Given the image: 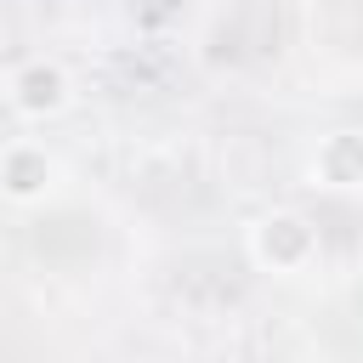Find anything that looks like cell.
I'll list each match as a JSON object with an SVG mask.
<instances>
[{"instance_id":"5b68a950","label":"cell","mask_w":363,"mask_h":363,"mask_svg":"<svg viewBox=\"0 0 363 363\" xmlns=\"http://www.w3.org/2000/svg\"><path fill=\"white\" fill-rule=\"evenodd\" d=\"M0 96H6V74H0Z\"/></svg>"},{"instance_id":"3957f363","label":"cell","mask_w":363,"mask_h":363,"mask_svg":"<svg viewBox=\"0 0 363 363\" xmlns=\"http://www.w3.org/2000/svg\"><path fill=\"white\" fill-rule=\"evenodd\" d=\"M62 187V159L40 142V136H11L0 142V199L17 210L45 204Z\"/></svg>"},{"instance_id":"7a4b0ae2","label":"cell","mask_w":363,"mask_h":363,"mask_svg":"<svg viewBox=\"0 0 363 363\" xmlns=\"http://www.w3.org/2000/svg\"><path fill=\"white\" fill-rule=\"evenodd\" d=\"M23 125H45V119H62L68 102H74V74L57 62V57H23L6 68V96H0Z\"/></svg>"},{"instance_id":"277c9868","label":"cell","mask_w":363,"mask_h":363,"mask_svg":"<svg viewBox=\"0 0 363 363\" xmlns=\"http://www.w3.org/2000/svg\"><path fill=\"white\" fill-rule=\"evenodd\" d=\"M306 176L323 193H363V130H352V125L323 130L306 159Z\"/></svg>"},{"instance_id":"6da1fadb","label":"cell","mask_w":363,"mask_h":363,"mask_svg":"<svg viewBox=\"0 0 363 363\" xmlns=\"http://www.w3.org/2000/svg\"><path fill=\"white\" fill-rule=\"evenodd\" d=\"M244 250H250V261H255L261 272H272V278H301V272L318 261L323 244H318V227H312L301 210H267V216L250 221Z\"/></svg>"}]
</instances>
